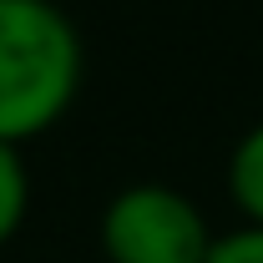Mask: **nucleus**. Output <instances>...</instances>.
<instances>
[{
  "label": "nucleus",
  "instance_id": "2",
  "mask_svg": "<svg viewBox=\"0 0 263 263\" xmlns=\"http://www.w3.org/2000/svg\"><path fill=\"white\" fill-rule=\"evenodd\" d=\"M106 263H208L213 228L187 193L167 182H132L101 213Z\"/></svg>",
  "mask_w": 263,
  "mask_h": 263
},
{
  "label": "nucleus",
  "instance_id": "5",
  "mask_svg": "<svg viewBox=\"0 0 263 263\" xmlns=\"http://www.w3.org/2000/svg\"><path fill=\"white\" fill-rule=\"evenodd\" d=\"M208 263H263V228L258 223H243V228L213 238Z\"/></svg>",
  "mask_w": 263,
  "mask_h": 263
},
{
  "label": "nucleus",
  "instance_id": "3",
  "mask_svg": "<svg viewBox=\"0 0 263 263\" xmlns=\"http://www.w3.org/2000/svg\"><path fill=\"white\" fill-rule=\"evenodd\" d=\"M228 193H233V202H238V213H243V223H258L263 228V122L248 127L238 137V147H233Z\"/></svg>",
  "mask_w": 263,
  "mask_h": 263
},
{
  "label": "nucleus",
  "instance_id": "4",
  "mask_svg": "<svg viewBox=\"0 0 263 263\" xmlns=\"http://www.w3.org/2000/svg\"><path fill=\"white\" fill-rule=\"evenodd\" d=\"M26 213H31V167H26V152L0 142V248L21 233Z\"/></svg>",
  "mask_w": 263,
  "mask_h": 263
},
{
  "label": "nucleus",
  "instance_id": "1",
  "mask_svg": "<svg viewBox=\"0 0 263 263\" xmlns=\"http://www.w3.org/2000/svg\"><path fill=\"white\" fill-rule=\"evenodd\" d=\"M81 31L56 0H0V142L26 147L81 91Z\"/></svg>",
  "mask_w": 263,
  "mask_h": 263
}]
</instances>
